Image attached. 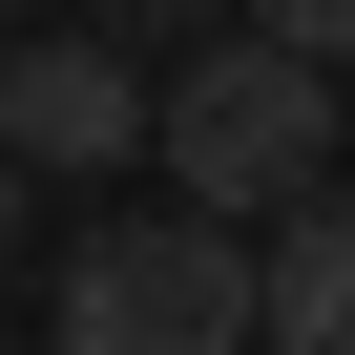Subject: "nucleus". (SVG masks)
I'll list each match as a JSON object with an SVG mask.
<instances>
[{
    "label": "nucleus",
    "mask_w": 355,
    "mask_h": 355,
    "mask_svg": "<svg viewBox=\"0 0 355 355\" xmlns=\"http://www.w3.org/2000/svg\"><path fill=\"white\" fill-rule=\"evenodd\" d=\"M63 355H272V251L209 209H146L63 272Z\"/></svg>",
    "instance_id": "nucleus-2"
},
{
    "label": "nucleus",
    "mask_w": 355,
    "mask_h": 355,
    "mask_svg": "<svg viewBox=\"0 0 355 355\" xmlns=\"http://www.w3.org/2000/svg\"><path fill=\"white\" fill-rule=\"evenodd\" d=\"M0 251H21V146H0Z\"/></svg>",
    "instance_id": "nucleus-6"
},
{
    "label": "nucleus",
    "mask_w": 355,
    "mask_h": 355,
    "mask_svg": "<svg viewBox=\"0 0 355 355\" xmlns=\"http://www.w3.org/2000/svg\"><path fill=\"white\" fill-rule=\"evenodd\" d=\"M0 63H21V42H0Z\"/></svg>",
    "instance_id": "nucleus-7"
},
{
    "label": "nucleus",
    "mask_w": 355,
    "mask_h": 355,
    "mask_svg": "<svg viewBox=\"0 0 355 355\" xmlns=\"http://www.w3.org/2000/svg\"><path fill=\"white\" fill-rule=\"evenodd\" d=\"M272 355H355V189H313L272 230Z\"/></svg>",
    "instance_id": "nucleus-4"
},
{
    "label": "nucleus",
    "mask_w": 355,
    "mask_h": 355,
    "mask_svg": "<svg viewBox=\"0 0 355 355\" xmlns=\"http://www.w3.org/2000/svg\"><path fill=\"white\" fill-rule=\"evenodd\" d=\"M251 42H293V63H334V84H355V0H251Z\"/></svg>",
    "instance_id": "nucleus-5"
},
{
    "label": "nucleus",
    "mask_w": 355,
    "mask_h": 355,
    "mask_svg": "<svg viewBox=\"0 0 355 355\" xmlns=\"http://www.w3.org/2000/svg\"><path fill=\"white\" fill-rule=\"evenodd\" d=\"M167 209H209V230H293L334 189V146H355V84L293 63V42H209L189 84H167Z\"/></svg>",
    "instance_id": "nucleus-1"
},
{
    "label": "nucleus",
    "mask_w": 355,
    "mask_h": 355,
    "mask_svg": "<svg viewBox=\"0 0 355 355\" xmlns=\"http://www.w3.org/2000/svg\"><path fill=\"white\" fill-rule=\"evenodd\" d=\"M146 63L125 42H21V63H0V146H21V189H42V167H146Z\"/></svg>",
    "instance_id": "nucleus-3"
}]
</instances>
